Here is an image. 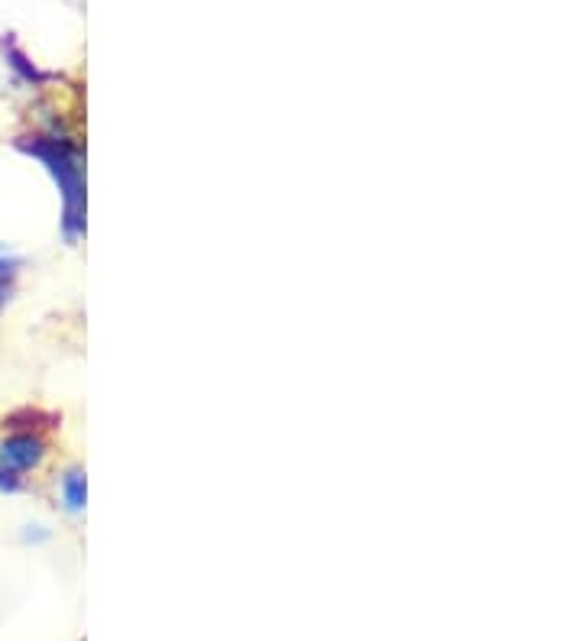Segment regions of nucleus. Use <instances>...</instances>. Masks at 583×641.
Wrapping results in <instances>:
<instances>
[{
  "instance_id": "6",
  "label": "nucleus",
  "mask_w": 583,
  "mask_h": 641,
  "mask_svg": "<svg viewBox=\"0 0 583 641\" xmlns=\"http://www.w3.org/2000/svg\"><path fill=\"white\" fill-rule=\"evenodd\" d=\"M26 486H30L26 479H20V476L0 469V496H20V493H26Z\"/></svg>"
},
{
  "instance_id": "1",
  "label": "nucleus",
  "mask_w": 583,
  "mask_h": 641,
  "mask_svg": "<svg viewBox=\"0 0 583 641\" xmlns=\"http://www.w3.org/2000/svg\"><path fill=\"white\" fill-rule=\"evenodd\" d=\"M16 146L33 156L36 163H43V169L53 175L62 198V236L65 243H78L85 233V159H81V146L72 143L68 136L58 133H33L16 140Z\"/></svg>"
},
{
  "instance_id": "3",
  "label": "nucleus",
  "mask_w": 583,
  "mask_h": 641,
  "mask_svg": "<svg viewBox=\"0 0 583 641\" xmlns=\"http://www.w3.org/2000/svg\"><path fill=\"white\" fill-rule=\"evenodd\" d=\"M56 499L58 509L72 519L85 516L88 506V483H85V469L81 466H65L56 473Z\"/></svg>"
},
{
  "instance_id": "5",
  "label": "nucleus",
  "mask_w": 583,
  "mask_h": 641,
  "mask_svg": "<svg viewBox=\"0 0 583 641\" xmlns=\"http://www.w3.org/2000/svg\"><path fill=\"white\" fill-rule=\"evenodd\" d=\"M50 538H53V531H50L43 522H26L20 528V541H23V544H33V548H36V544H46Z\"/></svg>"
},
{
  "instance_id": "2",
  "label": "nucleus",
  "mask_w": 583,
  "mask_h": 641,
  "mask_svg": "<svg viewBox=\"0 0 583 641\" xmlns=\"http://www.w3.org/2000/svg\"><path fill=\"white\" fill-rule=\"evenodd\" d=\"M50 457V441L40 431V424H7L3 438H0V469L30 479L33 473H40Z\"/></svg>"
},
{
  "instance_id": "4",
  "label": "nucleus",
  "mask_w": 583,
  "mask_h": 641,
  "mask_svg": "<svg viewBox=\"0 0 583 641\" xmlns=\"http://www.w3.org/2000/svg\"><path fill=\"white\" fill-rule=\"evenodd\" d=\"M16 273H20V263L0 250V311H3V305L10 301V291H13V283H16Z\"/></svg>"
}]
</instances>
